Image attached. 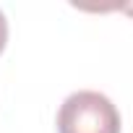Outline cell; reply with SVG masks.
Returning a JSON list of instances; mask_svg holds the SVG:
<instances>
[{
	"mask_svg": "<svg viewBox=\"0 0 133 133\" xmlns=\"http://www.w3.org/2000/svg\"><path fill=\"white\" fill-rule=\"evenodd\" d=\"M5 42H8V21H5V13L0 11V52L5 50Z\"/></svg>",
	"mask_w": 133,
	"mask_h": 133,
	"instance_id": "cell-2",
	"label": "cell"
},
{
	"mask_svg": "<svg viewBox=\"0 0 133 133\" xmlns=\"http://www.w3.org/2000/svg\"><path fill=\"white\" fill-rule=\"evenodd\" d=\"M57 133H120V112L99 91H73L60 104Z\"/></svg>",
	"mask_w": 133,
	"mask_h": 133,
	"instance_id": "cell-1",
	"label": "cell"
}]
</instances>
